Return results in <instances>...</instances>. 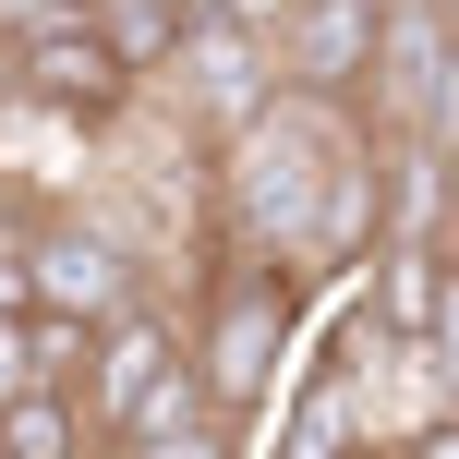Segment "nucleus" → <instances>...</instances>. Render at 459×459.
I'll list each match as a JSON object with an SVG mask.
<instances>
[{
	"mask_svg": "<svg viewBox=\"0 0 459 459\" xmlns=\"http://www.w3.org/2000/svg\"><path fill=\"white\" fill-rule=\"evenodd\" d=\"M302 315H315V278H302L290 254L230 242V230L194 242V266H182V351H194V375L218 387V411L242 423V436L266 423L278 375H290Z\"/></svg>",
	"mask_w": 459,
	"mask_h": 459,
	"instance_id": "obj_1",
	"label": "nucleus"
},
{
	"mask_svg": "<svg viewBox=\"0 0 459 459\" xmlns=\"http://www.w3.org/2000/svg\"><path fill=\"white\" fill-rule=\"evenodd\" d=\"M134 97H145V73L97 37L85 0L0 37V109L13 121H48V134H73V145H109L121 121H134Z\"/></svg>",
	"mask_w": 459,
	"mask_h": 459,
	"instance_id": "obj_2",
	"label": "nucleus"
},
{
	"mask_svg": "<svg viewBox=\"0 0 459 459\" xmlns=\"http://www.w3.org/2000/svg\"><path fill=\"white\" fill-rule=\"evenodd\" d=\"M266 85H278V61H266V24H254V13H194V24H182V48L145 73V97H158L182 134H206V145H218Z\"/></svg>",
	"mask_w": 459,
	"mask_h": 459,
	"instance_id": "obj_3",
	"label": "nucleus"
},
{
	"mask_svg": "<svg viewBox=\"0 0 459 459\" xmlns=\"http://www.w3.org/2000/svg\"><path fill=\"white\" fill-rule=\"evenodd\" d=\"M24 278H37V302H48V315H85V326L109 315V302L158 290V278H145V254L121 242L97 206H61V194H48L37 230H24Z\"/></svg>",
	"mask_w": 459,
	"mask_h": 459,
	"instance_id": "obj_4",
	"label": "nucleus"
},
{
	"mask_svg": "<svg viewBox=\"0 0 459 459\" xmlns=\"http://www.w3.org/2000/svg\"><path fill=\"white\" fill-rule=\"evenodd\" d=\"M375 24H387V0H278L266 61H278V85H302V97H351V109H363Z\"/></svg>",
	"mask_w": 459,
	"mask_h": 459,
	"instance_id": "obj_5",
	"label": "nucleus"
},
{
	"mask_svg": "<svg viewBox=\"0 0 459 459\" xmlns=\"http://www.w3.org/2000/svg\"><path fill=\"white\" fill-rule=\"evenodd\" d=\"M169 351H182V302H169V290H134V302H109V315L85 326V375H73V399H85L97 436L145 399V375H158Z\"/></svg>",
	"mask_w": 459,
	"mask_h": 459,
	"instance_id": "obj_6",
	"label": "nucleus"
},
{
	"mask_svg": "<svg viewBox=\"0 0 459 459\" xmlns=\"http://www.w3.org/2000/svg\"><path fill=\"white\" fill-rule=\"evenodd\" d=\"M97 447H121V459H230V447H242V423L218 411V387L194 375V351H169V363L145 375V399H134Z\"/></svg>",
	"mask_w": 459,
	"mask_h": 459,
	"instance_id": "obj_7",
	"label": "nucleus"
},
{
	"mask_svg": "<svg viewBox=\"0 0 459 459\" xmlns=\"http://www.w3.org/2000/svg\"><path fill=\"white\" fill-rule=\"evenodd\" d=\"M375 436H387V411L326 363H302V387L278 399V459H339V447H375Z\"/></svg>",
	"mask_w": 459,
	"mask_h": 459,
	"instance_id": "obj_8",
	"label": "nucleus"
},
{
	"mask_svg": "<svg viewBox=\"0 0 459 459\" xmlns=\"http://www.w3.org/2000/svg\"><path fill=\"white\" fill-rule=\"evenodd\" d=\"M97 423H85V399L61 387V375H37V387H13L0 399V459H73Z\"/></svg>",
	"mask_w": 459,
	"mask_h": 459,
	"instance_id": "obj_9",
	"label": "nucleus"
},
{
	"mask_svg": "<svg viewBox=\"0 0 459 459\" xmlns=\"http://www.w3.org/2000/svg\"><path fill=\"white\" fill-rule=\"evenodd\" d=\"M85 13H97V37H109L134 73H158L169 48H182V0H85Z\"/></svg>",
	"mask_w": 459,
	"mask_h": 459,
	"instance_id": "obj_10",
	"label": "nucleus"
},
{
	"mask_svg": "<svg viewBox=\"0 0 459 459\" xmlns=\"http://www.w3.org/2000/svg\"><path fill=\"white\" fill-rule=\"evenodd\" d=\"M48 13H73V0H0V37H13V24H48Z\"/></svg>",
	"mask_w": 459,
	"mask_h": 459,
	"instance_id": "obj_11",
	"label": "nucleus"
}]
</instances>
